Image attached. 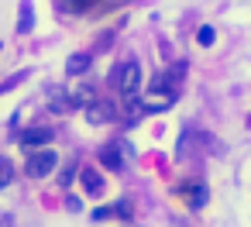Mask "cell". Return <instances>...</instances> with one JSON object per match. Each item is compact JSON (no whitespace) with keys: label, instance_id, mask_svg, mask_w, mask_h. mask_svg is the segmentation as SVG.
<instances>
[{"label":"cell","instance_id":"1","mask_svg":"<svg viewBox=\"0 0 251 227\" xmlns=\"http://www.w3.org/2000/svg\"><path fill=\"white\" fill-rule=\"evenodd\" d=\"M117 90H121V97H138V90H141V66L131 59V62H124L121 69H117Z\"/></svg>","mask_w":251,"mask_h":227},{"label":"cell","instance_id":"2","mask_svg":"<svg viewBox=\"0 0 251 227\" xmlns=\"http://www.w3.org/2000/svg\"><path fill=\"white\" fill-rule=\"evenodd\" d=\"M55 165H59V155L52 148H38L28 155V176L31 179H45L49 172H55Z\"/></svg>","mask_w":251,"mask_h":227},{"label":"cell","instance_id":"3","mask_svg":"<svg viewBox=\"0 0 251 227\" xmlns=\"http://www.w3.org/2000/svg\"><path fill=\"white\" fill-rule=\"evenodd\" d=\"M114 117H117V110H114L110 100H97V97H93V100L86 103V121H90V124H107V121H114Z\"/></svg>","mask_w":251,"mask_h":227},{"label":"cell","instance_id":"4","mask_svg":"<svg viewBox=\"0 0 251 227\" xmlns=\"http://www.w3.org/2000/svg\"><path fill=\"white\" fill-rule=\"evenodd\" d=\"M182 196H186V203H189L193 210L206 206V200H210V193H206L203 182H189V186H182Z\"/></svg>","mask_w":251,"mask_h":227},{"label":"cell","instance_id":"5","mask_svg":"<svg viewBox=\"0 0 251 227\" xmlns=\"http://www.w3.org/2000/svg\"><path fill=\"white\" fill-rule=\"evenodd\" d=\"M172 100H176V90H151L148 97H145V110H165V107H172Z\"/></svg>","mask_w":251,"mask_h":227},{"label":"cell","instance_id":"6","mask_svg":"<svg viewBox=\"0 0 251 227\" xmlns=\"http://www.w3.org/2000/svg\"><path fill=\"white\" fill-rule=\"evenodd\" d=\"M90 66H93V55H86V52H76V55H69V62H66V73H69V76H83V73H90Z\"/></svg>","mask_w":251,"mask_h":227},{"label":"cell","instance_id":"7","mask_svg":"<svg viewBox=\"0 0 251 227\" xmlns=\"http://www.w3.org/2000/svg\"><path fill=\"white\" fill-rule=\"evenodd\" d=\"M52 141V127H35V131H25L21 134V145L25 148H35V145H45Z\"/></svg>","mask_w":251,"mask_h":227},{"label":"cell","instance_id":"8","mask_svg":"<svg viewBox=\"0 0 251 227\" xmlns=\"http://www.w3.org/2000/svg\"><path fill=\"white\" fill-rule=\"evenodd\" d=\"M100 162H103L110 172H121V169H124V162H121V155H117V145H107V148L100 151Z\"/></svg>","mask_w":251,"mask_h":227},{"label":"cell","instance_id":"9","mask_svg":"<svg viewBox=\"0 0 251 227\" xmlns=\"http://www.w3.org/2000/svg\"><path fill=\"white\" fill-rule=\"evenodd\" d=\"M79 179H83V186H86V193H90V196H100V193H103V182H100L97 169H83V176H79Z\"/></svg>","mask_w":251,"mask_h":227},{"label":"cell","instance_id":"10","mask_svg":"<svg viewBox=\"0 0 251 227\" xmlns=\"http://www.w3.org/2000/svg\"><path fill=\"white\" fill-rule=\"evenodd\" d=\"M90 7H93V0H59V11H66V14H83Z\"/></svg>","mask_w":251,"mask_h":227},{"label":"cell","instance_id":"11","mask_svg":"<svg viewBox=\"0 0 251 227\" xmlns=\"http://www.w3.org/2000/svg\"><path fill=\"white\" fill-rule=\"evenodd\" d=\"M69 97H73V103H69V107H86V103L93 100V90H90V86H79V90H73Z\"/></svg>","mask_w":251,"mask_h":227},{"label":"cell","instance_id":"12","mask_svg":"<svg viewBox=\"0 0 251 227\" xmlns=\"http://www.w3.org/2000/svg\"><path fill=\"white\" fill-rule=\"evenodd\" d=\"M31 18H35V14H31V4H21V21H18V31H21V35L31 31V25H35Z\"/></svg>","mask_w":251,"mask_h":227},{"label":"cell","instance_id":"13","mask_svg":"<svg viewBox=\"0 0 251 227\" xmlns=\"http://www.w3.org/2000/svg\"><path fill=\"white\" fill-rule=\"evenodd\" d=\"M14 179V165H11V158H0V186H7Z\"/></svg>","mask_w":251,"mask_h":227},{"label":"cell","instance_id":"14","mask_svg":"<svg viewBox=\"0 0 251 227\" xmlns=\"http://www.w3.org/2000/svg\"><path fill=\"white\" fill-rule=\"evenodd\" d=\"M213 38H217V31H213L210 25H203V28L196 31V42H200V45H213Z\"/></svg>","mask_w":251,"mask_h":227},{"label":"cell","instance_id":"15","mask_svg":"<svg viewBox=\"0 0 251 227\" xmlns=\"http://www.w3.org/2000/svg\"><path fill=\"white\" fill-rule=\"evenodd\" d=\"M248 127H251V117H248Z\"/></svg>","mask_w":251,"mask_h":227}]
</instances>
